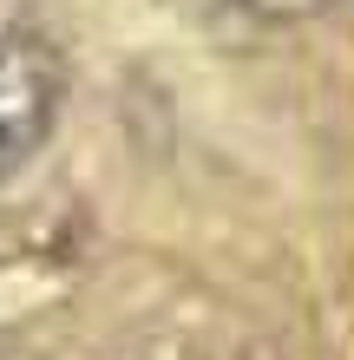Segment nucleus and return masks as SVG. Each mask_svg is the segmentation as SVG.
Instances as JSON below:
<instances>
[{"mask_svg": "<svg viewBox=\"0 0 354 360\" xmlns=\"http://www.w3.org/2000/svg\"><path fill=\"white\" fill-rule=\"evenodd\" d=\"M59 98H66V66L53 39L27 27H0V184L53 138Z\"/></svg>", "mask_w": 354, "mask_h": 360, "instance_id": "nucleus-1", "label": "nucleus"}, {"mask_svg": "<svg viewBox=\"0 0 354 360\" xmlns=\"http://www.w3.org/2000/svg\"><path fill=\"white\" fill-rule=\"evenodd\" d=\"M236 7L263 13V20H308V13H322L328 0H236Z\"/></svg>", "mask_w": 354, "mask_h": 360, "instance_id": "nucleus-2", "label": "nucleus"}]
</instances>
